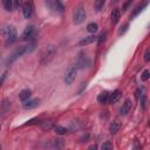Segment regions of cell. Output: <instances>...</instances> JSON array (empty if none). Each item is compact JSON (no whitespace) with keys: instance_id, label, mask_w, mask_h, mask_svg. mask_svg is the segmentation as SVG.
Instances as JSON below:
<instances>
[{"instance_id":"6da1fadb","label":"cell","mask_w":150,"mask_h":150,"mask_svg":"<svg viewBox=\"0 0 150 150\" xmlns=\"http://www.w3.org/2000/svg\"><path fill=\"white\" fill-rule=\"evenodd\" d=\"M56 54V47L54 45H47L39 53V61L41 64H47L50 62Z\"/></svg>"},{"instance_id":"7a4b0ae2","label":"cell","mask_w":150,"mask_h":150,"mask_svg":"<svg viewBox=\"0 0 150 150\" xmlns=\"http://www.w3.org/2000/svg\"><path fill=\"white\" fill-rule=\"evenodd\" d=\"M34 48V45H29V46H21V47H19V48H16L9 56H8V59H7V61H6V63L7 64H11L12 62H14L16 59H19L20 56H22L23 54H27V53H29L32 49Z\"/></svg>"},{"instance_id":"3957f363","label":"cell","mask_w":150,"mask_h":150,"mask_svg":"<svg viewBox=\"0 0 150 150\" xmlns=\"http://www.w3.org/2000/svg\"><path fill=\"white\" fill-rule=\"evenodd\" d=\"M2 34H4V38H5V41L7 45H11L13 43L16 38H18V34H16V29L14 26H7L4 30H2Z\"/></svg>"},{"instance_id":"277c9868","label":"cell","mask_w":150,"mask_h":150,"mask_svg":"<svg viewBox=\"0 0 150 150\" xmlns=\"http://www.w3.org/2000/svg\"><path fill=\"white\" fill-rule=\"evenodd\" d=\"M86 19V11L82 6H79L75 11H74V14H73V22L75 25H80Z\"/></svg>"},{"instance_id":"5b68a950","label":"cell","mask_w":150,"mask_h":150,"mask_svg":"<svg viewBox=\"0 0 150 150\" xmlns=\"http://www.w3.org/2000/svg\"><path fill=\"white\" fill-rule=\"evenodd\" d=\"M77 67L76 66H73V67H70L67 71H66V74H64V83L66 84H71L73 82H74V80H75V77H76V74H77Z\"/></svg>"},{"instance_id":"8992f818","label":"cell","mask_w":150,"mask_h":150,"mask_svg":"<svg viewBox=\"0 0 150 150\" xmlns=\"http://www.w3.org/2000/svg\"><path fill=\"white\" fill-rule=\"evenodd\" d=\"M35 34H36V28H35V26H34V25H28V26L25 28V30H23L21 38H22L23 41H30V40L35 36Z\"/></svg>"},{"instance_id":"52a82bcc","label":"cell","mask_w":150,"mask_h":150,"mask_svg":"<svg viewBox=\"0 0 150 150\" xmlns=\"http://www.w3.org/2000/svg\"><path fill=\"white\" fill-rule=\"evenodd\" d=\"M148 4H149V0H144V1H142L141 4H138V5L134 8V11L131 12L130 18H131V19H134L135 16H137V15H138V14H139V13H141L145 7H146V6H148Z\"/></svg>"},{"instance_id":"ba28073f","label":"cell","mask_w":150,"mask_h":150,"mask_svg":"<svg viewBox=\"0 0 150 150\" xmlns=\"http://www.w3.org/2000/svg\"><path fill=\"white\" fill-rule=\"evenodd\" d=\"M39 104H40V100H39V98H32V100H27V101H25L22 105H23L25 109L29 110V109H34V108H36Z\"/></svg>"},{"instance_id":"9c48e42d","label":"cell","mask_w":150,"mask_h":150,"mask_svg":"<svg viewBox=\"0 0 150 150\" xmlns=\"http://www.w3.org/2000/svg\"><path fill=\"white\" fill-rule=\"evenodd\" d=\"M22 13H23V16L26 19H29L32 16V13H33V5L30 2H25L22 6Z\"/></svg>"},{"instance_id":"30bf717a","label":"cell","mask_w":150,"mask_h":150,"mask_svg":"<svg viewBox=\"0 0 150 150\" xmlns=\"http://www.w3.org/2000/svg\"><path fill=\"white\" fill-rule=\"evenodd\" d=\"M131 103H132L131 100H130V98H127V100L124 101V103L122 104V108L120 109V114L123 115V116L127 115V114L130 111V109H131Z\"/></svg>"},{"instance_id":"8fae6325","label":"cell","mask_w":150,"mask_h":150,"mask_svg":"<svg viewBox=\"0 0 150 150\" xmlns=\"http://www.w3.org/2000/svg\"><path fill=\"white\" fill-rule=\"evenodd\" d=\"M109 97H110V94L107 90H103L97 95V102L98 103H107V102H109Z\"/></svg>"},{"instance_id":"7c38bea8","label":"cell","mask_w":150,"mask_h":150,"mask_svg":"<svg viewBox=\"0 0 150 150\" xmlns=\"http://www.w3.org/2000/svg\"><path fill=\"white\" fill-rule=\"evenodd\" d=\"M120 18H121V11H120V8H115V9H112L111 15H110L111 23H112V25L117 23V22H118V20H120Z\"/></svg>"},{"instance_id":"4fadbf2b","label":"cell","mask_w":150,"mask_h":150,"mask_svg":"<svg viewBox=\"0 0 150 150\" xmlns=\"http://www.w3.org/2000/svg\"><path fill=\"white\" fill-rule=\"evenodd\" d=\"M121 96H122V93H121V90H118V89H116V90H114L111 94H110V97H109V102L112 104V103H116L120 98H121Z\"/></svg>"},{"instance_id":"5bb4252c","label":"cell","mask_w":150,"mask_h":150,"mask_svg":"<svg viewBox=\"0 0 150 150\" xmlns=\"http://www.w3.org/2000/svg\"><path fill=\"white\" fill-rule=\"evenodd\" d=\"M97 38L93 34V35H89V36H86V38H83L80 42H79V46H87V45H90V43H93L95 40H96Z\"/></svg>"},{"instance_id":"9a60e30c","label":"cell","mask_w":150,"mask_h":150,"mask_svg":"<svg viewBox=\"0 0 150 150\" xmlns=\"http://www.w3.org/2000/svg\"><path fill=\"white\" fill-rule=\"evenodd\" d=\"M89 66V60L84 56H82V57H80L79 59V61H77V64H76V67L79 68V69H84V68H87Z\"/></svg>"},{"instance_id":"2e32d148","label":"cell","mask_w":150,"mask_h":150,"mask_svg":"<svg viewBox=\"0 0 150 150\" xmlns=\"http://www.w3.org/2000/svg\"><path fill=\"white\" fill-rule=\"evenodd\" d=\"M30 96H32V91H30L29 89H23V90H21L20 94H19V98H20L22 102L29 100Z\"/></svg>"},{"instance_id":"e0dca14e","label":"cell","mask_w":150,"mask_h":150,"mask_svg":"<svg viewBox=\"0 0 150 150\" xmlns=\"http://www.w3.org/2000/svg\"><path fill=\"white\" fill-rule=\"evenodd\" d=\"M120 122L117 121V120H115L114 122H111L110 123V125H109V131H110V134L111 135H115L117 131H118V129H120Z\"/></svg>"},{"instance_id":"ac0fdd59","label":"cell","mask_w":150,"mask_h":150,"mask_svg":"<svg viewBox=\"0 0 150 150\" xmlns=\"http://www.w3.org/2000/svg\"><path fill=\"white\" fill-rule=\"evenodd\" d=\"M2 1V6L5 8L6 12H11L14 7V0H1Z\"/></svg>"},{"instance_id":"d6986e66","label":"cell","mask_w":150,"mask_h":150,"mask_svg":"<svg viewBox=\"0 0 150 150\" xmlns=\"http://www.w3.org/2000/svg\"><path fill=\"white\" fill-rule=\"evenodd\" d=\"M97 29H98V25L96 22H90L87 25V30L91 34H95L97 32Z\"/></svg>"},{"instance_id":"ffe728a7","label":"cell","mask_w":150,"mask_h":150,"mask_svg":"<svg viewBox=\"0 0 150 150\" xmlns=\"http://www.w3.org/2000/svg\"><path fill=\"white\" fill-rule=\"evenodd\" d=\"M54 131L57 134V135H66L67 134V128L62 127V125H55L54 127Z\"/></svg>"},{"instance_id":"44dd1931","label":"cell","mask_w":150,"mask_h":150,"mask_svg":"<svg viewBox=\"0 0 150 150\" xmlns=\"http://www.w3.org/2000/svg\"><path fill=\"white\" fill-rule=\"evenodd\" d=\"M55 9H56V12H59V13H63V11H64V5H63V2H62L61 0H55Z\"/></svg>"},{"instance_id":"7402d4cb","label":"cell","mask_w":150,"mask_h":150,"mask_svg":"<svg viewBox=\"0 0 150 150\" xmlns=\"http://www.w3.org/2000/svg\"><path fill=\"white\" fill-rule=\"evenodd\" d=\"M150 79V70L149 69H145V70H143L142 71V74H141V80L142 81H148Z\"/></svg>"},{"instance_id":"603a6c76","label":"cell","mask_w":150,"mask_h":150,"mask_svg":"<svg viewBox=\"0 0 150 150\" xmlns=\"http://www.w3.org/2000/svg\"><path fill=\"white\" fill-rule=\"evenodd\" d=\"M104 2H105V0H95V8H96L97 12H100L103 8Z\"/></svg>"},{"instance_id":"cb8c5ba5","label":"cell","mask_w":150,"mask_h":150,"mask_svg":"<svg viewBox=\"0 0 150 150\" xmlns=\"http://www.w3.org/2000/svg\"><path fill=\"white\" fill-rule=\"evenodd\" d=\"M9 107H11V102L7 101V100H4L2 104H1V110H2V112H6V111L9 109Z\"/></svg>"},{"instance_id":"d4e9b609","label":"cell","mask_w":150,"mask_h":150,"mask_svg":"<svg viewBox=\"0 0 150 150\" xmlns=\"http://www.w3.org/2000/svg\"><path fill=\"white\" fill-rule=\"evenodd\" d=\"M128 28H129V23H128V22H125L123 26H121V27H120V29H118V32H117V33H118V35L124 34V33L128 30Z\"/></svg>"},{"instance_id":"484cf974","label":"cell","mask_w":150,"mask_h":150,"mask_svg":"<svg viewBox=\"0 0 150 150\" xmlns=\"http://www.w3.org/2000/svg\"><path fill=\"white\" fill-rule=\"evenodd\" d=\"M53 127V122H50V121H45V122H42V129L43 130H48V129H50Z\"/></svg>"},{"instance_id":"4316f807","label":"cell","mask_w":150,"mask_h":150,"mask_svg":"<svg viewBox=\"0 0 150 150\" xmlns=\"http://www.w3.org/2000/svg\"><path fill=\"white\" fill-rule=\"evenodd\" d=\"M105 40H107V33L104 32V33H102V34L98 36V43H100V45H102Z\"/></svg>"},{"instance_id":"83f0119b","label":"cell","mask_w":150,"mask_h":150,"mask_svg":"<svg viewBox=\"0 0 150 150\" xmlns=\"http://www.w3.org/2000/svg\"><path fill=\"white\" fill-rule=\"evenodd\" d=\"M144 61L149 62L150 61V48H146L145 53H144Z\"/></svg>"},{"instance_id":"f1b7e54d","label":"cell","mask_w":150,"mask_h":150,"mask_svg":"<svg viewBox=\"0 0 150 150\" xmlns=\"http://www.w3.org/2000/svg\"><path fill=\"white\" fill-rule=\"evenodd\" d=\"M23 6V1L22 0H14V8L19 9V7Z\"/></svg>"},{"instance_id":"f546056e","label":"cell","mask_w":150,"mask_h":150,"mask_svg":"<svg viewBox=\"0 0 150 150\" xmlns=\"http://www.w3.org/2000/svg\"><path fill=\"white\" fill-rule=\"evenodd\" d=\"M131 2H132V0H127V1L124 2V5L122 6V9H123V11H127V9H128V7L131 5Z\"/></svg>"},{"instance_id":"4dcf8cb0","label":"cell","mask_w":150,"mask_h":150,"mask_svg":"<svg viewBox=\"0 0 150 150\" xmlns=\"http://www.w3.org/2000/svg\"><path fill=\"white\" fill-rule=\"evenodd\" d=\"M101 148H102L103 150H105V149H112V144H111V143H109V142H107V143H104Z\"/></svg>"},{"instance_id":"1f68e13d","label":"cell","mask_w":150,"mask_h":150,"mask_svg":"<svg viewBox=\"0 0 150 150\" xmlns=\"http://www.w3.org/2000/svg\"><path fill=\"white\" fill-rule=\"evenodd\" d=\"M6 75H7V73L5 71V73H4V75H2V79H1V83L5 81V79H6Z\"/></svg>"},{"instance_id":"d6a6232c","label":"cell","mask_w":150,"mask_h":150,"mask_svg":"<svg viewBox=\"0 0 150 150\" xmlns=\"http://www.w3.org/2000/svg\"><path fill=\"white\" fill-rule=\"evenodd\" d=\"M96 148H97V145H95V144H94V145H90L88 149H96Z\"/></svg>"},{"instance_id":"836d02e7","label":"cell","mask_w":150,"mask_h":150,"mask_svg":"<svg viewBox=\"0 0 150 150\" xmlns=\"http://www.w3.org/2000/svg\"><path fill=\"white\" fill-rule=\"evenodd\" d=\"M28 2H30V4H32V0H28ZM32 5H33V4H32Z\"/></svg>"},{"instance_id":"e575fe53","label":"cell","mask_w":150,"mask_h":150,"mask_svg":"<svg viewBox=\"0 0 150 150\" xmlns=\"http://www.w3.org/2000/svg\"><path fill=\"white\" fill-rule=\"evenodd\" d=\"M149 124H150V118H149Z\"/></svg>"}]
</instances>
